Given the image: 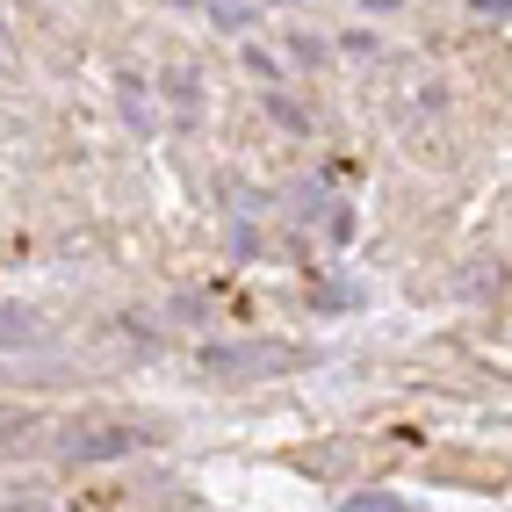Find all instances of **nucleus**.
Masks as SVG:
<instances>
[{"label":"nucleus","mask_w":512,"mask_h":512,"mask_svg":"<svg viewBox=\"0 0 512 512\" xmlns=\"http://www.w3.org/2000/svg\"><path fill=\"white\" fill-rule=\"evenodd\" d=\"M130 448H138V433H130V426H94V433L65 440V455H73V462H109V455H130Z\"/></svg>","instance_id":"1"},{"label":"nucleus","mask_w":512,"mask_h":512,"mask_svg":"<svg viewBox=\"0 0 512 512\" xmlns=\"http://www.w3.org/2000/svg\"><path fill=\"white\" fill-rule=\"evenodd\" d=\"M202 361H210V368H289L296 354L289 347H210Z\"/></svg>","instance_id":"2"},{"label":"nucleus","mask_w":512,"mask_h":512,"mask_svg":"<svg viewBox=\"0 0 512 512\" xmlns=\"http://www.w3.org/2000/svg\"><path fill=\"white\" fill-rule=\"evenodd\" d=\"M339 512H412V505H404V498H390V491H368V498H347Z\"/></svg>","instance_id":"3"}]
</instances>
